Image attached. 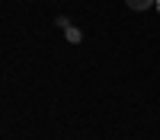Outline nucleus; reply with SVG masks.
<instances>
[{
	"label": "nucleus",
	"instance_id": "obj_1",
	"mask_svg": "<svg viewBox=\"0 0 160 140\" xmlns=\"http://www.w3.org/2000/svg\"><path fill=\"white\" fill-rule=\"evenodd\" d=\"M125 3L131 7V10H138V13H144V10H151L157 0H125Z\"/></svg>",
	"mask_w": 160,
	"mask_h": 140
},
{
	"label": "nucleus",
	"instance_id": "obj_2",
	"mask_svg": "<svg viewBox=\"0 0 160 140\" xmlns=\"http://www.w3.org/2000/svg\"><path fill=\"white\" fill-rule=\"evenodd\" d=\"M64 35H68V42H71V45L80 42V29H77V25H68V29H64Z\"/></svg>",
	"mask_w": 160,
	"mask_h": 140
},
{
	"label": "nucleus",
	"instance_id": "obj_3",
	"mask_svg": "<svg viewBox=\"0 0 160 140\" xmlns=\"http://www.w3.org/2000/svg\"><path fill=\"white\" fill-rule=\"evenodd\" d=\"M154 7H157V10H160V0H157V3H154Z\"/></svg>",
	"mask_w": 160,
	"mask_h": 140
}]
</instances>
